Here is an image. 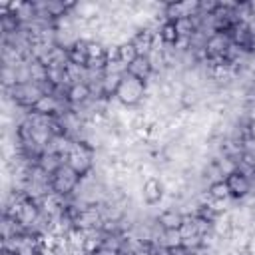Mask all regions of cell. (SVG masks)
Masks as SVG:
<instances>
[{
    "label": "cell",
    "mask_w": 255,
    "mask_h": 255,
    "mask_svg": "<svg viewBox=\"0 0 255 255\" xmlns=\"http://www.w3.org/2000/svg\"><path fill=\"white\" fill-rule=\"evenodd\" d=\"M147 96V86L145 82L129 76L128 72L124 74L122 78V84L118 88V94H116V100L124 106V108H137L141 106V102L145 100Z\"/></svg>",
    "instance_id": "6da1fadb"
},
{
    "label": "cell",
    "mask_w": 255,
    "mask_h": 255,
    "mask_svg": "<svg viewBox=\"0 0 255 255\" xmlns=\"http://www.w3.org/2000/svg\"><path fill=\"white\" fill-rule=\"evenodd\" d=\"M80 181H82V177L68 163H64L56 173H52L50 189H52V193H56L60 197H72L74 191L78 189Z\"/></svg>",
    "instance_id": "7a4b0ae2"
},
{
    "label": "cell",
    "mask_w": 255,
    "mask_h": 255,
    "mask_svg": "<svg viewBox=\"0 0 255 255\" xmlns=\"http://www.w3.org/2000/svg\"><path fill=\"white\" fill-rule=\"evenodd\" d=\"M231 46V38L225 32H215L207 38L205 44V60L209 62H221L225 58L227 48Z\"/></svg>",
    "instance_id": "3957f363"
},
{
    "label": "cell",
    "mask_w": 255,
    "mask_h": 255,
    "mask_svg": "<svg viewBox=\"0 0 255 255\" xmlns=\"http://www.w3.org/2000/svg\"><path fill=\"white\" fill-rule=\"evenodd\" d=\"M139 193H141V201H143L145 205L153 207V205H157V203L163 199L165 185H163V181L157 179V177H147V179L141 183Z\"/></svg>",
    "instance_id": "277c9868"
},
{
    "label": "cell",
    "mask_w": 255,
    "mask_h": 255,
    "mask_svg": "<svg viewBox=\"0 0 255 255\" xmlns=\"http://www.w3.org/2000/svg\"><path fill=\"white\" fill-rule=\"evenodd\" d=\"M225 183H227V189H229V195L231 199L239 201L243 199L247 193H251V179L241 175L239 171H233L231 175L225 177Z\"/></svg>",
    "instance_id": "5b68a950"
},
{
    "label": "cell",
    "mask_w": 255,
    "mask_h": 255,
    "mask_svg": "<svg viewBox=\"0 0 255 255\" xmlns=\"http://www.w3.org/2000/svg\"><path fill=\"white\" fill-rule=\"evenodd\" d=\"M185 221V215L177 209V207H167L163 209L159 215H157V225L163 229V231H169V229H179Z\"/></svg>",
    "instance_id": "8992f818"
},
{
    "label": "cell",
    "mask_w": 255,
    "mask_h": 255,
    "mask_svg": "<svg viewBox=\"0 0 255 255\" xmlns=\"http://www.w3.org/2000/svg\"><path fill=\"white\" fill-rule=\"evenodd\" d=\"M128 74L141 80V82H149L153 78V68H151V62L147 56H139L135 58L129 66H128Z\"/></svg>",
    "instance_id": "52a82bcc"
},
{
    "label": "cell",
    "mask_w": 255,
    "mask_h": 255,
    "mask_svg": "<svg viewBox=\"0 0 255 255\" xmlns=\"http://www.w3.org/2000/svg\"><path fill=\"white\" fill-rule=\"evenodd\" d=\"M90 98H92V92H90V86L86 82L72 84L70 90H68V102H70V106H82Z\"/></svg>",
    "instance_id": "ba28073f"
},
{
    "label": "cell",
    "mask_w": 255,
    "mask_h": 255,
    "mask_svg": "<svg viewBox=\"0 0 255 255\" xmlns=\"http://www.w3.org/2000/svg\"><path fill=\"white\" fill-rule=\"evenodd\" d=\"M66 163V155H60V153H48V151H44L42 153V157H40V161H38V165L46 171V173H56L62 165Z\"/></svg>",
    "instance_id": "9c48e42d"
},
{
    "label": "cell",
    "mask_w": 255,
    "mask_h": 255,
    "mask_svg": "<svg viewBox=\"0 0 255 255\" xmlns=\"http://www.w3.org/2000/svg\"><path fill=\"white\" fill-rule=\"evenodd\" d=\"M122 78H124V74H104V80H102V96L108 98V100L116 98L118 88L122 84Z\"/></svg>",
    "instance_id": "30bf717a"
},
{
    "label": "cell",
    "mask_w": 255,
    "mask_h": 255,
    "mask_svg": "<svg viewBox=\"0 0 255 255\" xmlns=\"http://www.w3.org/2000/svg\"><path fill=\"white\" fill-rule=\"evenodd\" d=\"M70 62L78 64V66H86L88 64V40H78L72 48H70Z\"/></svg>",
    "instance_id": "8fae6325"
},
{
    "label": "cell",
    "mask_w": 255,
    "mask_h": 255,
    "mask_svg": "<svg viewBox=\"0 0 255 255\" xmlns=\"http://www.w3.org/2000/svg\"><path fill=\"white\" fill-rule=\"evenodd\" d=\"M157 38H159L163 44H167V46H175V44H177V40H179V36H177V32H175V24H173V22L163 20V22L159 24Z\"/></svg>",
    "instance_id": "7c38bea8"
},
{
    "label": "cell",
    "mask_w": 255,
    "mask_h": 255,
    "mask_svg": "<svg viewBox=\"0 0 255 255\" xmlns=\"http://www.w3.org/2000/svg\"><path fill=\"white\" fill-rule=\"evenodd\" d=\"M207 195L211 201H227L231 199L229 195V189H227V183L225 181H215V183H209L207 185Z\"/></svg>",
    "instance_id": "4fadbf2b"
},
{
    "label": "cell",
    "mask_w": 255,
    "mask_h": 255,
    "mask_svg": "<svg viewBox=\"0 0 255 255\" xmlns=\"http://www.w3.org/2000/svg\"><path fill=\"white\" fill-rule=\"evenodd\" d=\"M161 247H167V249H171V247H177V245H181V233H179V229H169V231H161L159 233V237L155 239Z\"/></svg>",
    "instance_id": "5bb4252c"
},
{
    "label": "cell",
    "mask_w": 255,
    "mask_h": 255,
    "mask_svg": "<svg viewBox=\"0 0 255 255\" xmlns=\"http://www.w3.org/2000/svg\"><path fill=\"white\" fill-rule=\"evenodd\" d=\"M28 66H30L32 82H36V84L48 82V66L46 64H42L40 60H32V62H28Z\"/></svg>",
    "instance_id": "9a60e30c"
},
{
    "label": "cell",
    "mask_w": 255,
    "mask_h": 255,
    "mask_svg": "<svg viewBox=\"0 0 255 255\" xmlns=\"http://www.w3.org/2000/svg\"><path fill=\"white\" fill-rule=\"evenodd\" d=\"M118 56H120V62H124L126 66H129L135 58H139V54H137V50H135V46H133L131 42L120 44V46H118Z\"/></svg>",
    "instance_id": "2e32d148"
},
{
    "label": "cell",
    "mask_w": 255,
    "mask_h": 255,
    "mask_svg": "<svg viewBox=\"0 0 255 255\" xmlns=\"http://www.w3.org/2000/svg\"><path fill=\"white\" fill-rule=\"evenodd\" d=\"M173 24H175V32H177V36H179V38H185V40H189V38L193 36V32L197 30L191 18H179V20H175Z\"/></svg>",
    "instance_id": "e0dca14e"
},
{
    "label": "cell",
    "mask_w": 255,
    "mask_h": 255,
    "mask_svg": "<svg viewBox=\"0 0 255 255\" xmlns=\"http://www.w3.org/2000/svg\"><path fill=\"white\" fill-rule=\"evenodd\" d=\"M106 52H108V46L100 40H88V60H94V58H106Z\"/></svg>",
    "instance_id": "ac0fdd59"
},
{
    "label": "cell",
    "mask_w": 255,
    "mask_h": 255,
    "mask_svg": "<svg viewBox=\"0 0 255 255\" xmlns=\"http://www.w3.org/2000/svg\"><path fill=\"white\" fill-rule=\"evenodd\" d=\"M179 233H181V239H189V237H195L197 235V229H195V223L191 217H185L183 225L179 227Z\"/></svg>",
    "instance_id": "d6986e66"
},
{
    "label": "cell",
    "mask_w": 255,
    "mask_h": 255,
    "mask_svg": "<svg viewBox=\"0 0 255 255\" xmlns=\"http://www.w3.org/2000/svg\"><path fill=\"white\" fill-rule=\"evenodd\" d=\"M241 151H243V155L255 157V137H253L251 133L241 139Z\"/></svg>",
    "instance_id": "ffe728a7"
},
{
    "label": "cell",
    "mask_w": 255,
    "mask_h": 255,
    "mask_svg": "<svg viewBox=\"0 0 255 255\" xmlns=\"http://www.w3.org/2000/svg\"><path fill=\"white\" fill-rule=\"evenodd\" d=\"M88 255H120V251H114V249H108V247H100V249H96L94 253H88Z\"/></svg>",
    "instance_id": "44dd1931"
}]
</instances>
